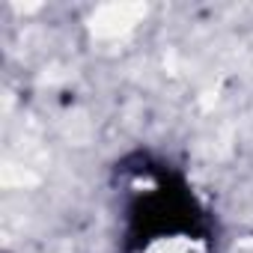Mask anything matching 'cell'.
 I'll return each instance as SVG.
<instances>
[{"mask_svg": "<svg viewBox=\"0 0 253 253\" xmlns=\"http://www.w3.org/2000/svg\"><path fill=\"white\" fill-rule=\"evenodd\" d=\"M131 238L149 247L167 235H197L203 223V211L197 209L194 197L182 185L158 182L155 191L140 197L131 206Z\"/></svg>", "mask_w": 253, "mask_h": 253, "instance_id": "1", "label": "cell"}]
</instances>
